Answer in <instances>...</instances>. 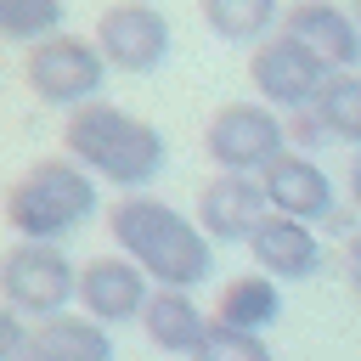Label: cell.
<instances>
[{
    "mask_svg": "<svg viewBox=\"0 0 361 361\" xmlns=\"http://www.w3.org/2000/svg\"><path fill=\"white\" fill-rule=\"evenodd\" d=\"M107 231H113L118 254H130L158 288H186L192 293L197 282L214 276V237L164 197L124 192L107 209Z\"/></svg>",
    "mask_w": 361,
    "mask_h": 361,
    "instance_id": "6da1fadb",
    "label": "cell"
},
{
    "mask_svg": "<svg viewBox=\"0 0 361 361\" xmlns=\"http://www.w3.org/2000/svg\"><path fill=\"white\" fill-rule=\"evenodd\" d=\"M62 147H68V158H79L96 180L124 186V192H141L147 180H158V169H164V158H169L158 124H147V118H135V113H124V107H113V102H102V96L68 113Z\"/></svg>",
    "mask_w": 361,
    "mask_h": 361,
    "instance_id": "7a4b0ae2",
    "label": "cell"
},
{
    "mask_svg": "<svg viewBox=\"0 0 361 361\" xmlns=\"http://www.w3.org/2000/svg\"><path fill=\"white\" fill-rule=\"evenodd\" d=\"M96 214V175L79 164V158H39L28 164L11 192H6V220L17 237H34V243H62L68 231H79L85 220Z\"/></svg>",
    "mask_w": 361,
    "mask_h": 361,
    "instance_id": "3957f363",
    "label": "cell"
},
{
    "mask_svg": "<svg viewBox=\"0 0 361 361\" xmlns=\"http://www.w3.org/2000/svg\"><path fill=\"white\" fill-rule=\"evenodd\" d=\"M0 293H6V310L17 316H62L68 305H79V265L56 248V243H34V237H17L0 259Z\"/></svg>",
    "mask_w": 361,
    "mask_h": 361,
    "instance_id": "277c9868",
    "label": "cell"
},
{
    "mask_svg": "<svg viewBox=\"0 0 361 361\" xmlns=\"http://www.w3.org/2000/svg\"><path fill=\"white\" fill-rule=\"evenodd\" d=\"M23 79L28 90L45 102V107H85L96 102L102 79H107V56L96 39L85 34H51V39H34L28 56H23Z\"/></svg>",
    "mask_w": 361,
    "mask_h": 361,
    "instance_id": "5b68a950",
    "label": "cell"
},
{
    "mask_svg": "<svg viewBox=\"0 0 361 361\" xmlns=\"http://www.w3.org/2000/svg\"><path fill=\"white\" fill-rule=\"evenodd\" d=\"M203 147L214 158V169H237V175H259L276 152H288V124L276 118L271 102H226L214 107Z\"/></svg>",
    "mask_w": 361,
    "mask_h": 361,
    "instance_id": "8992f818",
    "label": "cell"
},
{
    "mask_svg": "<svg viewBox=\"0 0 361 361\" xmlns=\"http://www.w3.org/2000/svg\"><path fill=\"white\" fill-rule=\"evenodd\" d=\"M327 62L299 39V34H288V28H276L271 39H259L254 45V56H248V79H254V90H259V102H271V107H288V113H305V107H316V96H322V85H327Z\"/></svg>",
    "mask_w": 361,
    "mask_h": 361,
    "instance_id": "52a82bcc",
    "label": "cell"
},
{
    "mask_svg": "<svg viewBox=\"0 0 361 361\" xmlns=\"http://www.w3.org/2000/svg\"><path fill=\"white\" fill-rule=\"evenodd\" d=\"M96 45H102L107 68L141 79L169 56V17L147 0H118L96 17Z\"/></svg>",
    "mask_w": 361,
    "mask_h": 361,
    "instance_id": "ba28073f",
    "label": "cell"
},
{
    "mask_svg": "<svg viewBox=\"0 0 361 361\" xmlns=\"http://www.w3.org/2000/svg\"><path fill=\"white\" fill-rule=\"evenodd\" d=\"M271 214V197H265V180L259 175H237V169H220L203 192H197V226L214 237V243H248Z\"/></svg>",
    "mask_w": 361,
    "mask_h": 361,
    "instance_id": "9c48e42d",
    "label": "cell"
},
{
    "mask_svg": "<svg viewBox=\"0 0 361 361\" xmlns=\"http://www.w3.org/2000/svg\"><path fill=\"white\" fill-rule=\"evenodd\" d=\"M152 299V276L130 259V254H102L90 265H79V310L96 322H141Z\"/></svg>",
    "mask_w": 361,
    "mask_h": 361,
    "instance_id": "30bf717a",
    "label": "cell"
},
{
    "mask_svg": "<svg viewBox=\"0 0 361 361\" xmlns=\"http://www.w3.org/2000/svg\"><path fill=\"white\" fill-rule=\"evenodd\" d=\"M259 180H265V197H271L276 214H293V220H310V226L333 220V180H327V169H322L316 158H305V152H276V158L259 169Z\"/></svg>",
    "mask_w": 361,
    "mask_h": 361,
    "instance_id": "8fae6325",
    "label": "cell"
},
{
    "mask_svg": "<svg viewBox=\"0 0 361 361\" xmlns=\"http://www.w3.org/2000/svg\"><path fill=\"white\" fill-rule=\"evenodd\" d=\"M248 254L265 276L276 282H305L322 271V243H316V226L310 220H293V214H265V226L248 237Z\"/></svg>",
    "mask_w": 361,
    "mask_h": 361,
    "instance_id": "7c38bea8",
    "label": "cell"
},
{
    "mask_svg": "<svg viewBox=\"0 0 361 361\" xmlns=\"http://www.w3.org/2000/svg\"><path fill=\"white\" fill-rule=\"evenodd\" d=\"M282 28L299 34L327 68H355V56H361V23H355V11H344L333 0H299V6H288Z\"/></svg>",
    "mask_w": 361,
    "mask_h": 361,
    "instance_id": "4fadbf2b",
    "label": "cell"
},
{
    "mask_svg": "<svg viewBox=\"0 0 361 361\" xmlns=\"http://www.w3.org/2000/svg\"><path fill=\"white\" fill-rule=\"evenodd\" d=\"M209 322H214V316H203V305H197L186 288H152V299H147V310H141V333H147V344L164 350V355H192V350L203 344Z\"/></svg>",
    "mask_w": 361,
    "mask_h": 361,
    "instance_id": "5bb4252c",
    "label": "cell"
},
{
    "mask_svg": "<svg viewBox=\"0 0 361 361\" xmlns=\"http://www.w3.org/2000/svg\"><path fill=\"white\" fill-rule=\"evenodd\" d=\"M276 316H282V293H276V276H265V271L231 276L214 299V322L243 327V333H265Z\"/></svg>",
    "mask_w": 361,
    "mask_h": 361,
    "instance_id": "9a60e30c",
    "label": "cell"
},
{
    "mask_svg": "<svg viewBox=\"0 0 361 361\" xmlns=\"http://www.w3.org/2000/svg\"><path fill=\"white\" fill-rule=\"evenodd\" d=\"M34 344H45L56 361H113V338H107V322H96V316H73V310H62V316H45L39 327H34Z\"/></svg>",
    "mask_w": 361,
    "mask_h": 361,
    "instance_id": "2e32d148",
    "label": "cell"
},
{
    "mask_svg": "<svg viewBox=\"0 0 361 361\" xmlns=\"http://www.w3.org/2000/svg\"><path fill=\"white\" fill-rule=\"evenodd\" d=\"M197 6H203V23L226 45H259V39H271L276 0H197Z\"/></svg>",
    "mask_w": 361,
    "mask_h": 361,
    "instance_id": "e0dca14e",
    "label": "cell"
},
{
    "mask_svg": "<svg viewBox=\"0 0 361 361\" xmlns=\"http://www.w3.org/2000/svg\"><path fill=\"white\" fill-rule=\"evenodd\" d=\"M316 118L327 124V135H333V141L361 147V73L333 68V73H327V85H322V96H316Z\"/></svg>",
    "mask_w": 361,
    "mask_h": 361,
    "instance_id": "ac0fdd59",
    "label": "cell"
},
{
    "mask_svg": "<svg viewBox=\"0 0 361 361\" xmlns=\"http://www.w3.org/2000/svg\"><path fill=\"white\" fill-rule=\"evenodd\" d=\"M0 34L17 45L62 34V0H0Z\"/></svg>",
    "mask_w": 361,
    "mask_h": 361,
    "instance_id": "d6986e66",
    "label": "cell"
},
{
    "mask_svg": "<svg viewBox=\"0 0 361 361\" xmlns=\"http://www.w3.org/2000/svg\"><path fill=\"white\" fill-rule=\"evenodd\" d=\"M192 361H276V355H271V344H265L259 333L209 322V333H203V344L192 350Z\"/></svg>",
    "mask_w": 361,
    "mask_h": 361,
    "instance_id": "ffe728a7",
    "label": "cell"
},
{
    "mask_svg": "<svg viewBox=\"0 0 361 361\" xmlns=\"http://www.w3.org/2000/svg\"><path fill=\"white\" fill-rule=\"evenodd\" d=\"M344 271H350V288L361 293V237H350V248H344Z\"/></svg>",
    "mask_w": 361,
    "mask_h": 361,
    "instance_id": "44dd1931",
    "label": "cell"
},
{
    "mask_svg": "<svg viewBox=\"0 0 361 361\" xmlns=\"http://www.w3.org/2000/svg\"><path fill=\"white\" fill-rule=\"evenodd\" d=\"M11 361H56V355H51L45 344H34V338H28V350H23V355H11Z\"/></svg>",
    "mask_w": 361,
    "mask_h": 361,
    "instance_id": "7402d4cb",
    "label": "cell"
},
{
    "mask_svg": "<svg viewBox=\"0 0 361 361\" xmlns=\"http://www.w3.org/2000/svg\"><path fill=\"white\" fill-rule=\"evenodd\" d=\"M350 197H355V209H361V152H355V164H350Z\"/></svg>",
    "mask_w": 361,
    "mask_h": 361,
    "instance_id": "603a6c76",
    "label": "cell"
},
{
    "mask_svg": "<svg viewBox=\"0 0 361 361\" xmlns=\"http://www.w3.org/2000/svg\"><path fill=\"white\" fill-rule=\"evenodd\" d=\"M355 23H361V0H355Z\"/></svg>",
    "mask_w": 361,
    "mask_h": 361,
    "instance_id": "cb8c5ba5",
    "label": "cell"
}]
</instances>
